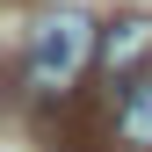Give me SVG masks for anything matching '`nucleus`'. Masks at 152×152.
<instances>
[{
  "instance_id": "nucleus-1",
  "label": "nucleus",
  "mask_w": 152,
  "mask_h": 152,
  "mask_svg": "<svg viewBox=\"0 0 152 152\" xmlns=\"http://www.w3.org/2000/svg\"><path fill=\"white\" fill-rule=\"evenodd\" d=\"M87 58H102V22L80 15V7H58V15H44V22L29 29V44H22V87L36 102H65L72 80L87 72Z\"/></svg>"
},
{
  "instance_id": "nucleus-2",
  "label": "nucleus",
  "mask_w": 152,
  "mask_h": 152,
  "mask_svg": "<svg viewBox=\"0 0 152 152\" xmlns=\"http://www.w3.org/2000/svg\"><path fill=\"white\" fill-rule=\"evenodd\" d=\"M152 65V15H116L102 29V72L109 80H138Z\"/></svg>"
},
{
  "instance_id": "nucleus-3",
  "label": "nucleus",
  "mask_w": 152,
  "mask_h": 152,
  "mask_svg": "<svg viewBox=\"0 0 152 152\" xmlns=\"http://www.w3.org/2000/svg\"><path fill=\"white\" fill-rule=\"evenodd\" d=\"M116 138H123V145H152V72H138V80L123 87V102H116Z\"/></svg>"
}]
</instances>
